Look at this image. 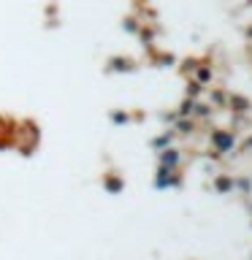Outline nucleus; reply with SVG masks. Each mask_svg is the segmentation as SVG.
<instances>
[{"instance_id":"nucleus-1","label":"nucleus","mask_w":252,"mask_h":260,"mask_svg":"<svg viewBox=\"0 0 252 260\" xmlns=\"http://www.w3.org/2000/svg\"><path fill=\"white\" fill-rule=\"evenodd\" d=\"M214 146H217L219 152H228V149L233 146V136H231V133H223V130H217V133H214Z\"/></svg>"},{"instance_id":"nucleus-2","label":"nucleus","mask_w":252,"mask_h":260,"mask_svg":"<svg viewBox=\"0 0 252 260\" xmlns=\"http://www.w3.org/2000/svg\"><path fill=\"white\" fill-rule=\"evenodd\" d=\"M160 162H163L166 168H174V166H179V152H176V149H166V152L160 154Z\"/></svg>"},{"instance_id":"nucleus-3","label":"nucleus","mask_w":252,"mask_h":260,"mask_svg":"<svg viewBox=\"0 0 252 260\" xmlns=\"http://www.w3.org/2000/svg\"><path fill=\"white\" fill-rule=\"evenodd\" d=\"M198 81H201V84H206V81H211V68H209V65H203V68H198Z\"/></svg>"},{"instance_id":"nucleus-4","label":"nucleus","mask_w":252,"mask_h":260,"mask_svg":"<svg viewBox=\"0 0 252 260\" xmlns=\"http://www.w3.org/2000/svg\"><path fill=\"white\" fill-rule=\"evenodd\" d=\"M111 68H117V71H128V68H130V60H111Z\"/></svg>"},{"instance_id":"nucleus-5","label":"nucleus","mask_w":252,"mask_h":260,"mask_svg":"<svg viewBox=\"0 0 252 260\" xmlns=\"http://www.w3.org/2000/svg\"><path fill=\"white\" fill-rule=\"evenodd\" d=\"M233 106H236V111H244V109H247V101H241V98H233Z\"/></svg>"}]
</instances>
